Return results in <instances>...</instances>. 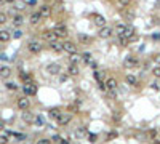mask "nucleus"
Wrapping results in <instances>:
<instances>
[{
	"label": "nucleus",
	"mask_w": 160,
	"mask_h": 144,
	"mask_svg": "<svg viewBox=\"0 0 160 144\" xmlns=\"http://www.w3.org/2000/svg\"><path fill=\"white\" fill-rule=\"evenodd\" d=\"M139 66V59L133 56V54H128V56H125L123 59V67L125 69H135V67H138Z\"/></svg>",
	"instance_id": "1"
},
{
	"label": "nucleus",
	"mask_w": 160,
	"mask_h": 144,
	"mask_svg": "<svg viewBox=\"0 0 160 144\" xmlns=\"http://www.w3.org/2000/svg\"><path fill=\"white\" fill-rule=\"evenodd\" d=\"M21 119H22V122H24V123L32 125V123H34V120H35V115H34L32 112H29V110H22Z\"/></svg>",
	"instance_id": "11"
},
{
	"label": "nucleus",
	"mask_w": 160,
	"mask_h": 144,
	"mask_svg": "<svg viewBox=\"0 0 160 144\" xmlns=\"http://www.w3.org/2000/svg\"><path fill=\"white\" fill-rule=\"evenodd\" d=\"M7 3H13V2H16V0H5Z\"/></svg>",
	"instance_id": "42"
},
{
	"label": "nucleus",
	"mask_w": 160,
	"mask_h": 144,
	"mask_svg": "<svg viewBox=\"0 0 160 144\" xmlns=\"http://www.w3.org/2000/svg\"><path fill=\"white\" fill-rule=\"evenodd\" d=\"M152 75L155 77V79H160V64H157V66H154L152 67Z\"/></svg>",
	"instance_id": "30"
},
{
	"label": "nucleus",
	"mask_w": 160,
	"mask_h": 144,
	"mask_svg": "<svg viewBox=\"0 0 160 144\" xmlns=\"http://www.w3.org/2000/svg\"><path fill=\"white\" fill-rule=\"evenodd\" d=\"M42 19H43V18H42V15H40L38 11H35V13H32V15H31V18H29V23H31L32 26H35V24H38Z\"/></svg>",
	"instance_id": "19"
},
{
	"label": "nucleus",
	"mask_w": 160,
	"mask_h": 144,
	"mask_svg": "<svg viewBox=\"0 0 160 144\" xmlns=\"http://www.w3.org/2000/svg\"><path fill=\"white\" fill-rule=\"evenodd\" d=\"M22 91H24L26 96H35V95H37V85L34 83V82L24 83V87H22Z\"/></svg>",
	"instance_id": "5"
},
{
	"label": "nucleus",
	"mask_w": 160,
	"mask_h": 144,
	"mask_svg": "<svg viewBox=\"0 0 160 144\" xmlns=\"http://www.w3.org/2000/svg\"><path fill=\"white\" fill-rule=\"evenodd\" d=\"M82 63H85V64H91V63H93V56H91V53H88V51L82 53Z\"/></svg>",
	"instance_id": "23"
},
{
	"label": "nucleus",
	"mask_w": 160,
	"mask_h": 144,
	"mask_svg": "<svg viewBox=\"0 0 160 144\" xmlns=\"http://www.w3.org/2000/svg\"><path fill=\"white\" fill-rule=\"evenodd\" d=\"M22 23H24V18H22L21 15H15V16H13V26H15V27L22 26Z\"/></svg>",
	"instance_id": "24"
},
{
	"label": "nucleus",
	"mask_w": 160,
	"mask_h": 144,
	"mask_svg": "<svg viewBox=\"0 0 160 144\" xmlns=\"http://www.w3.org/2000/svg\"><path fill=\"white\" fill-rule=\"evenodd\" d=\"M27 50H29V53H32V54H38L43 50V45L38 40H31L27 43Z\"/></svg>",
	"instance_id": "2"
},
{
	"label": "nucleus",
	"mask_w": 160,
	"mask_h": 144,
	"mask_svg": "<svg viewBox=\"0 0 160 144\" xmlns=\"http://www.w3.org/2000/svg\"><path fill=\"white\" fill-rule=\"evenodd\" d=\"M10 38H11V34L8 31H0V43H7V42H10Z\"/></svg>",
	"instance_id": "22"
},
{
	"label": "nucleus",
	"mask_w": 160,
	"mask_h": 144,
	"mask_svg": "<svg viewBox=\"0 0 160 144\" xmlns=\"http://www.w3.org/2000/svg\"><path fill=\"white\" fill-rule=\"evenodd\" d=\"M5 3V0H0V7H2V5Z\"/></svg>",
	"instance_id": "43"
},
{
	"label": "nucleus",
	"mask_w": 160,
	"mask_h": 144,
	"mask_svg": "<svg viewBox=\"0 0 160 144\" xmlns=\"http://www.w3.org/2000/svg\"><path fill=\"white\" fill-rule=\"evenodd\" d=\"M58 2H59V0H58Z\"/></svg>",
	"instance_id": "45"
},
{
	"label": "nucleus",
	"mask_w": 160,
	"mask_h": 144,
	"mask_svg": "<svg viewBox=\"0 0 160 144\" xmlns=\"http://www.w3.org/2000/svg\"><path fill=\"white\" fill-rule=\"evenodd\" d=\"M62 48H64V51L69 53V54H77L78 53V47L74 42H71V40L62 42Z\"/></svg>",
	"instance_id": "4"
},
{
	"label": "nucleus",
	"mask_w": 160,
	"mask_h": 144,
	"mask_svg": "<svg viewBox=\"0 0 160 144\" xmlns=\"http://www.w3.org/2000/svg\"><path fill=\"white\" fill-rule=\"evenodd\" d=\"M19 77H21V80L24 82V83H29V82H32V75L27 74V72H21Z\"/></svg>",
	"instance_id": "27"
},
{
	"label": "nucleus",
	"mask_w": 160,
	"mask_h": 144,
	"mask_svg": "<svg viewBox=\"0 0 160 144\" xmlns=\"http://www.w3.org/2000/svg\"><path fill=\"white\" fill-rule=\"evenodd\" d=\"M66 74L67 75H71V77H77L80 74V67H78V64H67V70H66Z\"/></svg>",
	"instance_id": "13"
},
{
	"label": "nucleus",
	"mask_w": 160,
	"mask_h": 144,
	"mask_svg": "<svg viewBox=\"0 0 160 144\" xmlns=\"http://www.w3.org/2000/svg\"><path fill=\"white\" fill-rule=\"evenodd\" d=\"M104 85L107 88V91H117V88H118V82L115 77H107L106 82H104Z\"/></svg>",
	"instance_id": "8"
},
{
	"label": "nucleus",
	"mask_w": 160,
	"mask_h": 144,
	"mask_svg": "<svg viewBox=\"0 0 160 144\" xmlns=\"http://www.w3.org/2000/svg\"><path fill=\"white\" fill-rule=\"evenodd\" d=\"M83 135H85V128H82V130H77L75 131V138H83Z\"/></svg>",
	"instance_id": "36"
},
{
	"label": "nucleus",
	"mask_w": 160,
	"mask_h": 144,
	"mask_svg": "<svg viewBox=\"0 0 160 144\" xmlns=\"http://www.w3.org/2000/svg\"><path fill=\"white\" fill-rule=\"evenodd\" d=\"M38 13L42 15V18H48L51 15V7L50 5H42V7L38 8Z\"/></svg>",
	"instance_id": "18"
},
{
	"label": "nucleus",
	"mask_w": 160,
	"mask_h": 144,
	"mask_svg": "<svg viewBox=\"0 0 160 144\" xmlns=\"http://www.w3.org/2000/svg\"><path fill=\"white\" fill-rule=\"evenodd\" d=\"M117 42H120V45H122V47H127V45H130V43H131L128 38L123 37V35H118V37H117Z\"/></svg>",
	"instance_id": "28"
},
{
	"label": "nucleus",
	"mask_w": 160,
	"mask_h": 144,
	"mask_svg": "<svg viewBox=\"0 0 160 144\" xmlns=\"http://www.w3.org/2000/svg\"><path fill=\"white\" fill-rule=\"evenodd\" d=\"M90 141H91V142L96 141V135H90Z\"/></svg>",
	"instance_id": "39"
},
{
	"label": "nucleus",
	"mask_w": 160,
	"mask_h": 144,
	"mask_svg": "<svg viewBox=\"0 0 160 144\" xmlns=\"http://www.w3.org/2000/svg\"><path fill=\"white\" fill-rule=\"evenodd\" d=\"M127 29H128V24L117 23V24H115V27H114V32H115V35L118 37V35H123L125 32H127Z\"/></svg>",
	"instance_id": "16"
},
{
	"label": "nucleus",
	"mask_w": 160,
	"mask_h": 144,
	"mask_svg": "<svg viewBox=\"0 0 160 144\" xmlns=\"http://www.w3.org/2000/svg\"><path fill=\"white\" fill-rule=\"evenodd\" d=\"M61 112H62V110H61V109H58V107H56V109H50V112H48V115H50V119H53V120H56V119H58V117H59V115H61Z\"/></svg>",
	"instance_id": "25"
},
{
	"label": "nucleus",
	"mask_w": 160,
	"mask_h": 144,
	"mask_svg": "<svg viewBox=\"0 0 160 144\" xmlns=\"http://www.w3.org/2000/svg\"><path fill=\"white\" fill-rule=\"evenodd\" d=\"M50 50L51 51H55V53H62L64 51V48H62V42H51L50 43Z\"/></svg>",
	"instance_id": "17"
},
{
	"label": "nucleus",
	"mask_w": 160,
	"mask_h": 144,
	"mask_svg": "<svg viewBox=\"0 0 160 144\" xmlns=\"http://www.w3.org/2000/svg\"><path fill=\"white\" fill-rule=\"evenodd\" d=\"M72 120V114L71 112H61V115L56 119V123L61 125V126H66L67 123H71Z\"/></svg>",
	"instance_id": "6"
},
{
	"label": "nucleus",
	"mask_w": 160,
	"mask_h": 144,
	"mask_svg": "<svg viewBox=\"0 0 160 144\" xmlns=\"http://www.w3.org/2000/svg\"><path fill=\"white\" fill-rule=\"evenodd\" d=\"M118 7H128V5L131 3V0H115Z\"/></svg>",
	"instance_id": "32"
},
{
	"label": "nucleus",
	"mask_w": 160,
	"mask_h": 144,
	"mask_svg": "<svg viewBox=\"0 0 160 144\" xmlns=\"http://www.w3.org/2000/svg\"><path fill=\"white\" fill-rule=\"evenodd\" d=\"M35 144H51V139H48V138H40Z\"/></svg>",
	"instance_id": "35"
},
{
	"label": "nucleus",
	"mask_w": 160,
	"mask_h": 144,
	"mask_svg": "<svg viewBox=\"0 0 160 144\" xmlns=\"http://www.w3.org/2000/svg\"><path fill=\"white\" fill-rule=\"evenodd\" d=\"M155 61H157V64H160V54H157V58H155Z\"/></svg>",
	"instance_id": "41"
},
{
	"label": "nucleus",
	"mask_w": 160,
	"mask_h": 144,
	"mask_svg": "<svg viewBox=\"0 0 160 144\" xmlns=\"http://www.w3.org/2000/svg\"><path fill=\"white\" fill-rule=\"evenodd\" d=\"M5 23H7V15L0 11V24H5Z\"/></svg>",
	"instance_id": "38"
},
{
	"label": "nucleus",
	"mask_w": 160,
	"mask_h": 144,
	"mask_svg": "<svg viewBox=\"0 0 160 144\" xmlns=\"http://www.w3.org/2000/svg\"><path fill=\"white\" fill-rule=\"evenodd\" d=\"M5 87H7L8 90H11V91H16V90H18V85H16L15 82H7V83H5Z\"/></svg>",
	"instance_id": "31"
},
{
	"label": "nucleus",
	"mask_w": 160,
	"mask_h": 144,
	"mask_svg": "<svg viewBox=\"0 0 160 144\" xmlns=\"http://www.w3.org/2000/svg\"><path fill=\"white\" fill-rule=\"evenodd\" d=\"M77 38H78L80 43H83V45H88V43H91V37L87 35V34H83V32H80V34L77 35Z\"/></svg>",
	"instance_id": "21"
},
{
	"label": "nucleus",
	"mask_w": 160,
	"mask_h": 144,
	"mask_svg": "<svg viewBox=\"0 0 160 144\" xmlns=\"http://www.w3.org/2000/svg\"><path fill=\"white\" fill-rule=\"evenodd\" d=\"M53 32L58 35V38H62V37L67 35V27H66L64 24H56V26L53 27Z\"/></svg>",
	"instance_id": "10"
},
{
	"label": "nucleus",
	"mask_w": 160,
	"mask_h": 144,
	"mask_svg": "<svg viewBox=\"0 0 160 144\" xmlns=\"http://www.w3.org/2000/svg\"><path fill=\"white\" fill-rule=\"evenodd\" d=\"M8 135H13L15 138H16V139H26V135H24V133H8Z\"/></svg>",
	"instance_id": "33"
},
{
	"label": "nucleus",
	"mask_w": 160,
	"mask_h": 144,
	"mask_svg": "<svg viewBox=\"0 0 160 144\" xmlns=\"http://www.w3.org/2000/svg\"><path fill=\"white\" fill-rule=\"evenodd\" d=\"M22 37V32L19 31V29H16L15 32H13V38H21Z\"/></svg>",
	"instance_id": "37"
},
{
	"label": "nucleus",
	"mask_w": 160,
	"mask_h": 144,
	"mask_svg": "<svg viewBox=\"0 0 160 144\" xmlns=\"http://www.w3.org/2000/svg\"><path fill=\"white\" fill-rule=\"evenodd\" d=\"M155 144H160V142H155Z\"/></svg>",
	"instance_id": "44"
},
{
	"label": "nucleus",
	"mask_w": 160,
	"mask_h": 144,
	"mask_svg": "<svg viewBox=\"0 0 160 144\" xmlns=\"http://www.w3.org/2000/svg\"><path fill=\"white\" fill-rule=\"evenodd\" d=\"M47 72L51 75H58V74H61V66L56 64V63H51V64L47 66Z\"/></svg>",
	"instance_id": "15"
},
{
	"label": "nucleus",
	"mask_w": 160,
	"mask_h": 144,
	"mask_svg": "<svg viewBox=\"0 0 160 144\" xmlns=\"http://www.w3.org/2000/svg\"><path fill=\"white\" fill-rule=\"evenodd\" d=\"M18 107L21 109V110H27L31 107V101H29V96H22V98H19L18 99Z\"/></svg>",
	"instance_id": "12"
},
{
	"label": "nucleus",
	"mask_w": 160,
	"mask_h": 144,
	"mask_svg": "<svg viewBox=\"0 0 160 144\" xmlns=\"http://www.w3.org/2000/svg\"><path fill=\"white\" fill-rule=\"evenodd\" d=\"M90 18H91V21H93V24L98 26L99 29H101V27H104V26H107L106 24V18L102 15H99V13H91Z\"/></svg>",
	"instance_id": "3"
},
{
	"label": "nucleus",
	"mask_w": 160,
	"mask_h": 144,
	"mask_svg": "<svg viewBox=\"0 0 160 144\" xmlns=\"http://www.w3.org/2000/svg\"><path fill=\"white\" fill-rule=\"evenodd\" d=\"M114 34H115V32H114V27H111V26H104L98 31L99 38H111Z\"/></svg>",
	"instance_id": "7"
},
{
	"label": "nucleus",
	"mask_w": 160,
	"mask_h": 144,
	"mask_svg": "<svg viewBox=\"0 0 160 144\" xmlns=\"http://www.w3.org/2000/svg\"><path fill=\"white\" fill-rule=\"evenodd\" d=\"M69 63L71 64H78V63H82V54H71V58H69Z\"/></svg>",
	"instance_id": "26"
},
{
	"label": "nucleus",
	"mask_w": 160,
	"mask_h": 144,
	"mask_svg": "<svg viewBox=\"0 0 160 144\" xmlns=\"http://www.w3.org/2000/svg\"><path fill=\"white\" fill-rule=\"evenodd\" d=\"M11 75V69L8 67V66H3V67H0V79H10Z\"/></svg>",
	"instance_id": "20"
},
{
	"label": "nucleus",
	"mask_w": 160,
	"mask_h": 144,
	"mask_svg": "<svg viewBox=\"0 0 160 144\" xmlns=\"http://www.w3.org/2000/svg\"><path fill=\"white\" fill-rule=\"evenodd\" d=\"M7 142H8V133L0 135V144H7Z\"/></svg>",
	"instance_id": "34"
},
{
	"label": "nucleus",
	"mask_w": 160,
	"mask_h": 144,
	"mask_svg": "<svg viewBox=\"0 0 160 144\" xmlns=\"http://www.w3.org/2000/svg\"><path fill=\"white\" fill-rule=\"evenodd\" d=\"M34 125H37V126H43V125H45V119L42 117V115H35V120H34Z\"/></svg>",
	"instance_id": "29"
},
{
	"label": "nucleus",
	"mask_w": 160,
	"mask_h": 144,
	"mask_svg": "<svg viewBox=\"0 0 160 144\" xmlns=\"http://www.w3.org/2000/svg\"><path fill=\"white\" fill-rule=\"evenodd\" d=\"M125 82H127V85H130V87H138L139 85V77L135 75L133 72H128V74L125 75Z\"/></svg>",
	"instance_id": "9"
},
{
	"label": "nucleus",
	"mask_w": 160,
	"mask_h": 144,
	"mask_svg": "<svg viewBox=\"0 0 160 144\" xmlns=\"http://www.w3.org/2000/svg\"><path fill=\"white\" fill-rule=\"evenodd\" d=\"M42 38H43V40H47L48 43H51V42L58 40V35H56L53 31H45L43 34H42Z\"/></svg>",
	"instance_id": "14"
},
{
	"label": "nucleus",
	"mask_w": 160,
	"mask_h": 144,
	"mask_svg": "<svg viewBox=\"0 0 160 144\" xmlns=\"http://www.w3.org/2000/svg\"><path fill=\"white\" fill-rule=\"evenodd\" d=\"M3 126H5V120H2V119H0V130H2Z\"/></svg>",
	"instance_id": "40"
}]
</instances>
